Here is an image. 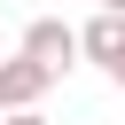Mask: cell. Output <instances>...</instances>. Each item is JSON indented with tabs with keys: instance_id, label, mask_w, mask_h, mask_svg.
<instances>
[{
	"instance_id": "obj_1",
	"label": "cell",
	"mask_w": 125,
	"mask_h": 125,
	"mask_svg": "<svg viewBox=\"0 0 125 125\" xmlns=\"http://www.w3.org/2000/svg\"><path fill=\"white\" fill-rule=\"evenodd\" d=\"M23 55H31V62H47V70L62 78V70H70L86 47H78V31H70L62 16H31V23H23Z\"/></svg>"
},
{
	"instance_id": "obj_2",
	"label": "cell",
	"mask_w": 125,
	"mask_h": 125,
	"mask_svg": "<svg viewBox=\"0 0 125 125\" xmlns=\"http://www.w3.org/2000/svg\"><path fill=\"white\" fill-rule=\"evenodd\" d=\"M47 86H55V70H47V62H31V55L0 62V102H8V109H39V102H47Z\"/></svg>"
},
{
	"instance_id": "obj_3",
	"label": "cell",
	"mask_w": 125,
	"mask_h": 125,
	"mask_svg": "<svg viewBox=\"0 0 125 125\" xmlns=\"http://www.w3.org/2000/svg\"><path fill=\"white\" fill-rule=\"evenodd\" d=\"M78 47H86V62H102V70L125 86V16H109V8H102V16L78 31Z\"/></svg>"
},
{
	"instance_id": "obj_4",
	"label": "cell",
	"mask_w": 125,
	"mask_h": 125,
	"mask_svg": "<svg viewBox=\"0 0 125 125\" xmlns=\"http://www.w3.org/2000/svg\"><path fill=\"white\" fill-rule=\"evenodd\" d=\"M0 125H47V109H0Z\"/></svg>"
},
{
	"instance_id": "obj_5",
	"label": "cell",
	"mask_w": 125,
	"mask_h": 125,
	"mask_svg": "<svg viewBox=\"0 0 125 125\" xmlns=\"http://www.w3.org/2000/svg\"><path fill=\"white\" fill-rule=\"evenodd\" d=\"M102 8H109V16H125V0H102Z\"/></svg>"
},
{
	"instance_id": "obj_6",
	"label": "cell",
	"mask_w": 125,
	"mask_h": 125,
	"mask_svg": "<svg viewBox=\"0 0 125 125\" xmlns=\"http://www.w3.org/2000/svg\"><path fill=\"white\" fill-rule=\"evenodd\" d=\"M0 109H8V102H0Z\"/></svg>"
}]
</instances>
